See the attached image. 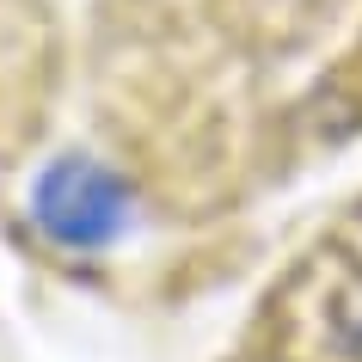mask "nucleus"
Masks as SVG:
<instances>
[{
	"instance_id": "nucleus-1",
	"label": "nucleus",
	"mask_w": 362,
	"mask_h": 362,
	"mask_svg": "<svg viewBox=\"0 0 362 362\" xmlns=\"http://www.w3.org/2000/svg\"><path fill=\"white\" fill-rule=\"evenodd\" d=\"M31 215L37 228L68 252H93L111 246L123 221H129V191L111 166L98 160H56L31 191Z\"/></svg>"
}]
</instances>
